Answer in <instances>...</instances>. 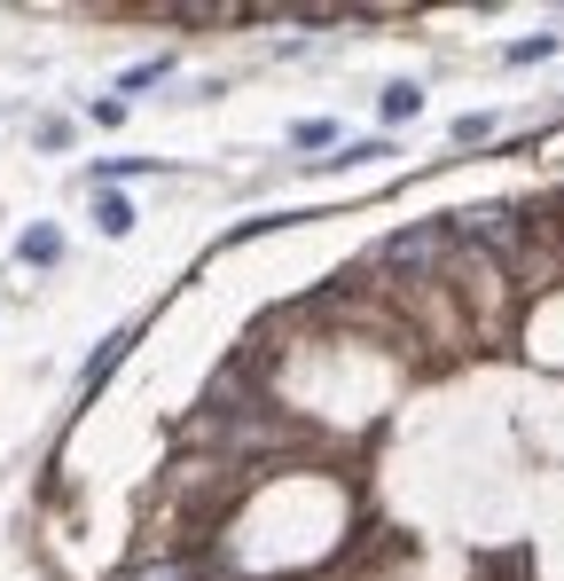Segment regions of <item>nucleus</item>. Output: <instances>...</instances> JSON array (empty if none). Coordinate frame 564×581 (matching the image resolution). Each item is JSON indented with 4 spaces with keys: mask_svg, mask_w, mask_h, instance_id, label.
Listing matches in <instances>:
<instances>
[{
    "mask_svg": "<svg viewBox=\"0 0 564 581\" xmlns=\"http://www.w3.org/2000/svg\"><path fill=\"white\" fill-rule=\"evenodd\" d=\"M94 228H103V236H126V228H134V205H126L118 189H103V197H94Z\"/></svg>",
    "mask_w": 564,
    "mask_h": 581,
    "instance_id": "obj_4",
    "label": "nucleus"
},
{
    "mask_svg": "<svg viewBox=\"0 0 564 581\" xmlns=\"http://www.w3.org/2000/svg\"><path fill=\"white\" fill-rule=\"evenodd\" d=\"M126 346H134V330H111V339H103V354L86 362V385H103V377H111V362H118Z\"/></svg>",
    "mask_w": 564,
    "mask_h": 581,
    "instance_id": "obj_6",
    "label": "nucleus"
},
{
    "mask_svg": "<svg viewBox=\"0 0 564 581\" xmlns=\"http://www.w3.org/2000/svg\"><path fill=\"white\" fill-rule=\"evenodd\" d=\"M549 48H556V32H541V40H518V48H510V63H541Z\"/></svg>",
    "mask_w": 564,
    "mask_h": 581,
    "instance_id": "obj_8",
    "label": "nucleus"
},
{
    "mask_svg": "<svg viewBox=\"0 0 564 581\" xmlns=\"http://www.w3.org/2000/svg\"><path fill=\"white\" fill-rule=\"evenodd\" d=\"M416 111H424V87H416V79H393V87H385V126H400Z\"/></svg>",
    "mask_w": 564,
    "mask_h": 581,
    "instance_id": "obj_5",
    "label": "nucleus"
},
{
    "mask_svg": "<svg viewBox=\"0 0 564 581\" xmlns=\"http://www.w3.org/2000/svg\"><path fill=\"white\" fill-rule=\"evenodd\" d=\"M17 260H24V268H55V260H63V236H55V228H24Z\"/></svg>",
    "mask_w": 564,
    "mask_h": 581,
    "instance_id": "obj_3",
    "label": "nucleus"
},
{
    "mask_svg": "<svg viewBox=\"0 0 564 581\" xmlns=\"http://www.w3.org/2000/svg\"><path fill=\"white\" fill-rule=\"evenodd\" d=\"M447 220H424V228H400V236H385V252H376V260H385V268H431L439 252H447Z\"/></svg>",
    "mask_w": 564,
    "mask_h": 581,
    "instance_id": "obj_2",
    "label": "nucleus"
},
{
    "mask_svg": "<svg viewBox=\"0 0 564 581\" xmlns=\"http://www.w3.org/2000/svg\"><path fill=\"white\" fill-rule=\"evenodd\" d=\"M455 236L487 243V252H502V260H518V252H525V220H518L510 205H479V212H455Z\"/></svg>",
    "mask_w": 564,
    "mask_h": 581,
    "instance_id": "obj_1",
    "label": "nucleus"
},
{
    "mask_svg": "<svg viewBox=\"0 0 564 581\" xmlns=\"http://www.w3.org/2000/svg\"><path fill=\"white\" fill-rule=\"evenodd\" d=\"M494 134V118L487 111H470V118H455V142H487Z\"/></svg>",
    "mask_w": 564,
    "mask_h": 581,
    "instance_id": "obj_7",
    "label": "nucleus"
},
{
    "mask_svg": "<svg viewBox=\"0 0 564 581\" xmlns=\"http://www.w3.org/2000/svg\"><path fill=\"white\" fill-rule=\"evenodd\" d=\"M142 581H205L197 566H165V573H142Z\"/></svg>",
    "mask_w": 564,
    "mask_h": 581,
    "instance_id": "obj_9",
    "label": "nucleus"
}]
</instances>
